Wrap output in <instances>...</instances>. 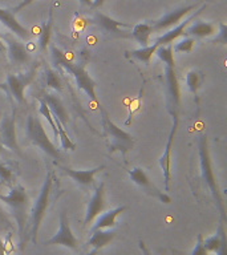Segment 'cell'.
<instances>
[{
  "instance_id": "cell-23",
  "label": "cell",
  "mask_w": 227,
  "mask_h": 255,
  "mask_svg": "<svg viewBox=\"0 0 227 255\" xmlns=\"http://www.w3.org/2000/svg\"><path fill=\"white\" fill-rule=\"evenodd\" d=\"M95 21L99 24L100 27L103 28L104 31L111 32V33H115V35H119V33H121V28L129 27L127 24L122 23V21H118V20L112 19L111 16L104 15L101 12H96Z\"/></svg>"
},
{
  "instance_id": "cell-19",
  "label": "cell",
  "mask_w": 227,
  "mask_h": 255,
  "mask_svg": "<svg viewBox=\"0 0 227 255\" xmlns=\"http://www.w3.org/2000/svg\"><path fill=\"white\" fill-rule=\"evenodd\" d=\"M104 165L101 166H97L95 169H88V170H75V169H71V167L63 166L61 169L64 170V173L67 175H69L76 183H79L81 186L91 187L95 182V175L99 173L100 170H103Z\"/></svg>"
},
{
  "instance_id": "cell-25",
  "label": "cell",
  "mask_w": 227,
  "mask_h": 255,
  "mask_svg": "<svg viewBox=\"0 0 227 255\" xmlns=\"http://www.w3.org/2000/svg\"><path fill=\"white\" fill-rule=\"evenodd\" d=\"M52 23H53V9H49L48 12V19L43 21L41 28H40L39 35V48L41 52L47 51L48 45H49V40H51L52 33Z\"/></svg>"
},
{
  "instance_id": "cell-2",
  "label": "cell",
  "mask_w": 227,
  "mask_h": 255,
  "mask_svg": "<svg viewBox=\"0 0 227 255\" xmlns=\"http://www.w3.org/2000/svg\"><path fill=\"white\" fill-rule=\"evenodd\" d=\"M52 56H53V61L56 65L64 68L69 75L73 76V79L76 81V85L79 89L87 93V96L92 101L99 104L97 96H96V83L95 80L92 79L87 69L84 68V65H79V64H73L72 61L67 59V56L64 55L63 52L60 51L59 48H52Z\"/></svg>"
},
{
  "instance_id": "cell-15",
  "label": "cell",
  "mask_w": 227,
  "mask_h": 255,
  "mask_svg": "<svg viewBox=\"0 0 227 255\" xmlns=\"http://www.w3.org/2000/svg\"><path fill=\"white\" fill-rule=\"evenodd\" d=\"M165 73H166L169 104H170V109L173 112V115H174L178 111L179 99H181V91H179L178 77H177V72H175V65H166Z\"/></svg>"
},
{
  "instance_id": "cell-37",
  "label": "cell",
  "mask_w": 227,
  "mask_h": 255,
  "mask_svg": "<svg viewBox=\"0 0 227 255\" xmlns=\"http://www.w3.org/2000/svg\"><path fill=\"white\" fill-rule=\"evenodd\" d=\"M138 246H139V250H141V253H142V255H151V253L149 251V249H147L146 245H145L142 241H139Z\"/></svg>"
},
{
  "instance_id": "cell-5",
  "label": "cell",
  "mask_w": 227,
  "mask_h": 255,
  "mask_svg": "<svg viewBox=\"0 0 227 255\" xmlns=\"http://www.w3.org/2000/svg\"><path fill=\"white\" fill-rule=\"evenodd\" d=\"M27 137L33 145L40 147L44 153L51 155L53 158H60L59 149L55 146L51 138L48 137L43 124L37 116H28L27 119Z\"/></svg>"
},
{
  "instance_id": "cell-43",
  "label": "cell",
  "mask_w": 227,
  "mask_h": 255,
  "mask_svg": "<svg viewBox=\"0 0 227 255\" xmlns=\"http://www.w3.org/2000/svg\"><path fill=\"white\" fill-rule=\"evenodd\" d=\"M99 251L100 250H96V249H93V251H91V253H89V254H87V255H97V254H99Z\"/></svg>"
},
{
  "instance_id": "cell-32",
  "label": "cell",
  "mask_w": 227,
  "mask_h": 255,
  "mask_svg": "<svg viewBox=\"0 0 227 255\" xmlns=\"http://www.w3.org/2000/svg\"><path fill=\"white\" fill-rule=\"evenodd\" d=\"M186 85L189 88V91L191 93H197L201 87V76H199L198 72L195 71H190L186 75Z\"/></svg>"
},
{
  "instance_id": "cell-24",
  "label": "cell",
  "mask_w": 227,
  "mask_h": 255,
  "mask_svg": "<svg viewBox=\"0 0 227 255\" xmlns=\"http://www.w3.org/2000/svg\"><path fill=\"white\" fill-rule=\"evenodd\" d=\"M217 28L214 24L205 23V21H195L194 24H189L185 29V33L190 37H207L214 35Z\"/></svg>"
},
{
  "instance_id": "cell-42",
  "label": "cell",
  "mask_w": 227,
  "mask_h": 255,
  "mask_svg": "<svg viewBox=\"0 0 227 255\" xmlns=\"http://www.w3.org/2000/svg\"><path fill=\"white\" fill-rule=\"evenodd\" d=\"M81 5H87V7H92V0H79Z\"/></svg>"
},
{
  "instance_id": "cell-38",
  "label": "cell",
  "mask_w": 227,
  "mask_h": 255,
  "mask_svg": "<svg viewBox=\"0 0 227 255\" xmlns=\"http://www.w3.org/2000/svg\"><path fill=\"white\" fill-rule=\"evenodd\" d=\"M105 0H92V7L91 8H99L104 4Z\"/></svg>"
},
{
  "instance_id": "cell-45",
  "label": "cell",
  "mask_w": 227,
  "mask_h": 255,
  "mask_svg": "<svg viewBox=\"0 0 227 255\" xmlns=\"http://www.w3.org/2000/svg\"><path fill=\"white\" fill-rule=\"evenodd\" d=\"M173 255H178V254H177V253H175V251H173Z\"/></svg>"
},
{
  "instance_id": "cell-7",
  "label": "cell",
  "mask_w": 227,
  "mask_h": 255,
  "mask_svg": "<svg viewBox=\"0 0 227 255\" xmlns=\"http://www.w3.org/2000/svg\"><path fill=\"white\" fill-rule=\"evenodd\" d=\"M36 75H37L36 68H31L29 71L24 73H15V75L9 73L5 83L0 84V89H3L8 96H11L16 103L24 104L25 103L24 91L36 79Z\"/></svg>"
},
{
  "instance_id": "cell-30",
  "label": "cell",
  "mask_w": 227,
  "mask_h": 255,
  "mask_svg": "<svg viewBox=\"0 0 227 255\" xmlns=\"http://www.w3.org/2000/svg\"><path fill=\"white\" fill-rule=\"evenodd\" d=\"M45 85L56 92L63 91V83H61V80L57 76V73L53 69H51V68L45 69Z\"/></svg>"
},
{
  "instance_id": "cell-31",
  "label": "cell",
  "mask_w": 227,
  "mask_h": 255,
  "mask_svg": "<svg viewBox=\"0 0 227 255\" xmlns=\"http://www.w3.org/2000/svg\"><path fill=\"white\" fill-rule=\"evenodd\" d=\"M16 175L11 167L5 165V163L0 162V183L5 185V186L12 187L15 182Z\"/></svg>"
},
{
  "instance_id": "cell-36",
  "label": "cell",
  "mask_w": 227,
  "mask_h": 255,
  "mask_svg": "<svg viewBox=\"0 0 227 255\" xmlns=\"http://www.w3.org/2000/svg\"><path fill=\"white\" fill-rule=\"evenodd\" d=\"M32 1H33V0H23V1H21V3H20L19 5H17V7H15V8H13V9H11V11L13 12V13H17V12L21 11L23 8H25V7H27V5H29V4H31Z\"/></svg>"
},
{
  "instance_id": "cell-12",
  "label": "cell",
  "mask_w": 227,
  "mask_h": 255,
  "mask_svg": "<svg viewBox=\"0 0 227 255\" xmlns=\"http://www.w3.org/2000/svg\"><path fill=\"white\" fill-rule=\"evenodd\" d=\"M174 117H173V127H171V130L169 133V137H167L166 146L163 149V154L161 155L159 158V166L162 169L163 173V179H165V191H169V182H170V165H171V147H173V141H174L175 133H177V129H178V116L177 113H174Z\"/></svg>"
},
{
  "instance_id": "cell-22",
  "label": "cell",
  "mask_w": 227,
  "mask_h": 255,
  "mask_svg": "<svg viewBox=\"0 0 227 255\" xmlns=\"http://www.w3.org/2000/svg\"><path fill=\"white\" fill-rule=\"evenodd\" d=\"M114 237L115 233L111 229H100V230H96L92 233V237L88 241V245L96 249V250H101L105 246H108Z\"/></svg>"
},
{
  "instance_id": "cell-8",
  "label": "cell",
  "mask_w": 227,
  "mask_h": 255,
  "mask_svg": "<svg viewBox=\"0 0 227 255\" xmlns=\"http://www.w3.org/2000/svg\"><path fill=\"white\" fill-rule=\"evenodd\" d=\"M47 246H52V245H61L65 246L71 250H77L79 249V239L76 238L75 234L72 233L71 225L68 221V217L65 213L60 214V229L49 241L45 243Z\"/></svg>"
},
{
  "instance_id": "cell-13",
  "label": "cell",
  "mask_w": 227,
  "mask_h": 255,
  "mask_svg": "<svg viewBox=\"0 0 227 255\" xmlns=\"http://www.w3.org/2000/svg\"><path fill=\"white\" fill-rule=\"evenodd\" d=\"M105 209V186L104 182H101L99 186L96 187L95 193L92 195L91 201L88 203L87 213H85V218H84V225L88 226L89 223H92L97 217Z\"/></svg>"
},
{
  "instance_id": "cell-40",
  "label": "cell",
  "mask_w": 227,
  "mask_h": 255,
  "mask_svg": "<svg viewBox=\"0 0 227 255\" xmlns=\"http://www.w3.org/2000/svg\"><path fill=\"white\" fill-rule=\"evenodd\" d=\"M0 221H1V222L8 223L7 217H5V214H4V211H3V209H1V207H0Z\"/></svg>"
},
{
  "instance_id": "cell-28",
  "label": "cell",
  "mask_w": 227,
  "mask_h": 255,
  "mask_svg": "<svg viewBox=\"0 0 227 255\" xmlns=\"http://www.w3.org/2000/svg\"><path fill=\"white\" fill-rule=\"evenodd\" d=\"M37 100L40 101V109H39L40 115L43 116L44 119L47 120V123L49 124V127H51L52 131H53V135H55V138L57 139V138H59V133H57V127H56L55 120H53V117H52L51 111H49V108H48L47 103H45V101H44V100L41 99L40 96L37 97Z\"/></svg>"
},
{
  "instance_id": "cell-4",
  "label": "cell",
  "mask_w": 227,
  "mask_h": 255,
  "mask_svg": "<svg viewBox=\"0 0 227 255\" xmlns=\"http://www.w3.org/2000/svg\"><path fill=\"white\" fill-rule=\"evenodd\" d=\"M52 185H53V173L49 170L45 175L41 191H40L39 197L36 199L35 205H33L31 211V237L33 243H36V241H37V233H39V229L41 226L44 217L47 214L49 203H51Z\"/></svg>"
},
{
  "instance_id": "cell-39",
  "label": "cell",
  "mask_w": 227,
  "mask_h": 255,
  "mask_svg": "<svg viewBox=\"0 0 227 255\" xmlns=\"http://www.w3.org/2000/svg\"><path fill=\"white\" fill-rule=\"evenodd\" d=\"M0 255H7V253H5V243L3 242L1 238H0Z\"/></svg>"
},
{
  "instance_id": "cell-1",
  "label": "cell",
  "mask_w": 227,
  "mask_h": 255,
  "mask_svg": "<svg viewBox=\"0 0 227 255\" xmlns=\"http://www.w3.org/2000/svg\"><path fill=\"white\" fill-rule=\"evenodd\" d=\"M0 201L7 205L12 210L15 221L19 227L20 247L24 250L25 245V230H27V211H28V194L23 185H15L7 195H0Z\"/></svg>"
},
{
  "instance_id": "cell-14",
  "label": "cell",
  "mask_w": 227,
  "mask_h": 255,
  "mask_svg": "<svg viewBox=\"0 0 227 255\" xmlns=\"http://www.w3.org/2000/svg\"><path fill=\"white\" fill-rule=\"evenodd\" d=\"M205 8H206V4H203L202 7L199 8V9H197V11H195L191 16L186 17V19L183 20V21H179V23L177 24L174 28H171V29H169L167 32H165V33H163L161 37H158V39L155 40V43L158 44V45H167V44L174 43V40L178 39L179 36L185 35V29H186L187 25H189V24H191V21H193V20L197 19V16L201 15Z\"/></svg>"
},
{
  "instance_id": "cell-33",
  "label": "cell",
  "mask_w": 227,
  "mask_h": 255,
  "mask_svg": "<svg viewBox=\"0 0 227 255\" xmlns=\"http://www.w3.org/2000/svg\"><path fill=\"white\" fill-rule=\"evenodd\" d=\"M194 44H195V40L194 37H185L182 39L179 43H177L175 47H173L175 52H182V53H189V52L193 51V48H194Z\"/></svg>"
},
{
  "instance_id": "cell-9",
  "label": "cell",
  "mask_w": 227,
  "mask_h": 255,
  "mask_svg": "<svg viewBox=\"0 0 227 255\" xmlns=\"http://www.w3.org/2000/svg\"><path fill=\"white\" fill-rule=\"evenodd\" d=\"M1 40H3V43L7 44L5 49H7L8 56H9V59H11L13 65L20 67V65L29 63L31 53L27 51V48L21 43V40L16 39L15 35H11V33L1 35Z\"/></svg>"
},
{
  "instance_id": "cell-18",
  "label": "cell",
  "mask_w": 227,
  "mask_h": 255,
  "mask_svg": "<svg viewBox=\"0 0 227 255\" xmlns=\"http://www.w3.org/2000/svg\"><path fill=\"white\" fill-rule=\"evenodd\" d=\"M41 99L47 103L49 111H51V115L53 119L59 120L60 124L63 125L64 128L68 127V123H69V117H68V112L65 109V107L61 103V100L57 97V96L52 95V93H43L40 96Z\"/></svg>"
},
{
  "instance_id": "cell-11",
  "label": "cell",
  "mask_w": 227,
  "mask_h": 255,
  "mask_svg": "<svg viewBox=\"0 0 227 255\" xmlns=\"http://www.w3.org/2000/svg\"><path fill=\"white\" fill-rule=\"evenodd\" d=\"M16 112L11 115H5L0 121V139L4 147L19 153V145L16 139Z\"/></svg>"
},
{
  "instance_id": "cell-6",
  "label": "cell",
  "mask_w": 227,
  "mask_h": 255,
  "mask_svg": "<svg viewBox=\"0 0 227 255\" xmlns=\"http://www.w3.org/2000/svg\"><path fill=\"white\" fill-rule=\"evenodd\" d=\"M103 128L104 134L109 141V150L113 153L115 150L126 153L127 150H130L134 143V139L129 133L122 130L121 128H118L109 117H108L107 112H103Z\"/></svg>"
},
{
  "instance_id": "cell-16",
  "label": "cell",
  "mask_w": 227,
  "mask_h": 255,
  "mask_svg": "<svg viewBox=\"0 0 227 255\" xmlns=\"http://www.w3.org/2000/svg\"><path fill=\"white\" fill-rule=\"evenodd\" d=\"M195 8H197V5L193 4V5H187V7L178 8V9L169 12L163 17L157 20L154 24H151L153 25V31H163V29H167V28L173 27V25H177L179 21H182L185 16L189 15L191 11H194Z\"/></svg>"
},
{
  "instance_id": "cell-41",
  "label": "cell",
  "mask_w": 227,
  "mask_h": 255,
  "mask_svg": "<svg viewBox=\"0 0 227 255\" xmlns=\"http://www.w3.org/2000/svg\"><path fill=\"white\" fill-rule=\"evenodd\" d=\"M5 51H7V49H5V44L3 43V40H1V35H0V53H4Z\"/></svg>"
},
{
  "instance_id": "cell-27",
  "label": "cell",
  "mask_w": 227,
  "mask_h": 255,
  "mask_svg": "<svg viewBox=\"0 0 227 255\" xmlns=\"http://www.w3.org/2000/svg\"><path fill=\"white\" fill-rule=\"evenodd\" d=\"M158 47H159L158 44L154 43L153 45L141 47L138 48V49H134V51L127 52V53H129L131 57H134V59H137L138 61H141V63L149 65V64H150L151 57H153V55H155V51H157V48Z\"/></svg>"
},
{
  "instance_id": "cell-44",
  "label": "cell",
  "mask_w": 227,
  "mask_h": 255,
  "mask_svg": "<svg viewBox=\"0 0 227 255\" xmlns=\"http://www.w3.org/2000/svg\"><path fill=\"white\" fill-rule=\"evenodd\" d=\"M4 150H5V149H4L3 143H1V139H0V153H3Z\"/></svg>"
},
{
  "instance_id": "cell-17",
  "label": "cell",
  "mask_w": 227,
  "mask_h": 255,
  "mask_svg": "<svg viewBox=\"0 0 227 255\" xmlns=\"http://www.w3.org/2000/svg\"><path fill=\"white\" fill-rule=\"evenodd\" d=\"M0 23H3L9 31L15 36H17L20 40H28L31 39L32 33L29 29L23 27L19 23V20L15 17V13L11 9H5V8H0Z\"/></svg>"
},
{
  "instance_id": "cell-26",
  "label": "cell",
  "mask_w": 227,
  "mask_h": 255,
  "mask_svg": "<svg viewBox=\"0 0 227 255\" xmlns=\"http://www.w3.org/2000/svg\"><path fill=\"white\" fill-rule=\"evenodd\" d=\"M153 32L154 31H153V25H151V24L139 23L133 27L131 35H133V37L141 44V47H146V45H149V39H150V36Z\"/></svg>"
},
{
  "instance_id": "cell-29",
  "label": "cell",
  "mask_w": 227,
  "mask_h": 255,
  "mask_svg": "<svg viewBox=\"0 0 227 255\" xmlns=\"http://www.w3.org/2000/svg\"><path fill=\"white\" fill-rule=\"evenodd\" d=\"M55 120V124L56 127H57V133H59V138H60V142H61V146H63V149H65V150H75L76 149V143L72 141L71 138H69V135H68L67 130H65V128L60 124L59 120Z\"/></svg>"
},
{
  "instance_id": "cell-35",
  "label": "cell",
  "mask_w": 227,
  "mask_h": 255,
  "mask_svg": "<svg viewBox=\"0 0 227 255\" xmlns=\"http://www.w3.org/2000/svg\"><path fill=\"white\" fill-rule=\"evenodd\" d=\"M219 32L218 36L215 37V43H222V44H227V25L225 23H219Z\"/></svg>"
},
{
  "instance_id": "cell-3",
  "label": "cell",
  "mask_w": 227,
  "mask_h": 255,
  "mask_svg": "<svg viewBox=\"0 0 227 255\" xmlns=\"http://www.w3.org/2000/svg\"><path fill=\"white\" fill-rule=\"evenodd\" d=\"M199 162H201V173H202L203 181L207 185V187L210 189L211 194L214 197L215 205H217L219 213L222 215V219H225L226 218L225 203H223L222 194H221L218 182H217L214 170H213V162H211L210 150H209V142H207L206 134H202L201 138H199Z\"/></svg>"
},
{
  "instance_id": "cell-21",
  "label": "cell",
  "mask_w": 227,
  "mask_h": 255,
  "mask_svg": "<svg viewBox=\"0 0 227 255\" xmlns=\"http://www.w3.org/2000/svg\"><path fill=\"white\" fill-rule=\"evenodd\" d=\"M126 210V206H118L113 209V210H109L107 213H104L99 217V219L96 221V223L92 226L91 231L100 230V229H113L115 226V219L118 217L122 211Z\"/></svg>"
},
{
  "instance_id": "cell-20",
  "label": "cell",
  "mask_w": 227,
  "mask_h": 255,
  "mask_svg": "<svg viewBox=\"0 0 227 255\" xmlns=\"http://www.w3.org/2000/svg\"><path fill=\"white\" fill-rule=\"evenodd\" d=\"M203 246L207 251L217 253L218 255H226V234H225L222 225L219 226L217 234L209 237L207 239H203Z\"/></svg>"
},
{
  "instance_id": "cell-34",
  "label": "cell",
  "mask_w": 227,
  "mask_h": 255,
  "mask_svg": "<svg viewBox=\"0 0 227 255\" xmlns=\"http://www.w3.org/2000/svg\"><path fill=\"white\" fill-rule=\"evenodd\" d=\"M190 255H209V251L203 246L202 234H198V237H197V245H195L194 250L191 251Z\"/></svg>"
},
{
  "instance_id": "cell-10",
  "label": "cell",
  "mask_w": 227,
  "mask_h": 255,
  "mask_svg": "<svg viewBox=\"0 0 227 255\" xmlns=\"http://www.w3.org/2000/svg\"><path fill=\"white\" fill-rule=\"evenodd\" d=\"M129 177H130V179L135 183V185H138V186L141 187V189H143L146 193H149V194L155 197V198H158L161 202H171L170 197H169L166 193L159 191L158 189L151 183V181L149 179V177H147V174L145 173L143 169H141V167H134V169H131V170H129Z\"/></svg>"
}]
</instances>
